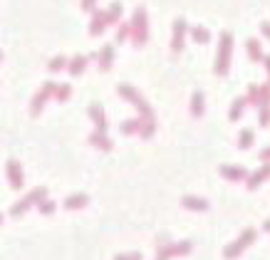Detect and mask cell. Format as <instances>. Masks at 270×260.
I'll list each match as a JSON object with an SVG mask.
<instances>
[{
	"label": "cell",
	"instance_id": "obj_1",
	"mask_svg": "<svg viewBox=\"0 0 270 260\" xmlns=\"http://www.w3.org/2000/svg\"><path fill=\"white\" fill-rule=\"evenodd\" d=\"M231 59H233V35L231 32H221L218 52H216V62H213V72L218 77H226L228 70H231Z\"/></svg>",
	"mask_w": 270,
	"mask_h": 260
},
{
	"label": "cell",
	"instance_id": "obj_2",
	"mask_svg": "<svg viewBox=\"0 0 270 260\" xmlns=\"http://www.w3.org/2000/svg\"><path fill=\"white\" fill-rule=\"evenodd\" d=\"M129 25H131V42H134L137 47H144L147 40H149V18H147V8H144V5H139V8L134 10Z\"/></svg>",
	"mask_w": 270,
	"mask_h": 260
},
{
	"label": "cell",
	"instance_id": "obj_3",
	"mask_svg": "<svg viewBox=\"0 0 270 260\" xmlns=\"http://www.w3.org/2000/svg\"><path fill=\"white\" fill-rule=\"evenodd\" d=\"M117 92H119V94L126 99V102H129V104H134V107H137V112H139V116H142V119H154V109H151L149 104L144 102V97H142L134 87L119 85V87H117Z\"/></svg>",
	"mask_w": 270,
	"mask_h": 260
},
{
	"label": "cell",
	"instance_id": "obj_4",
	"mask_svg": "<svg viewBox=\"0 0 270 260\" xmlns=\"http://www.w3.org/2000/svg\"><path fill=\"white\" fill-rule=\"evenodd\" d=\"M255 235H258V233H255V228H245V231L240 233V238H238V240H233L231 245H226L223 255H226L228 260L238 258L240 253H243V250H245V248H248V245H250L253 240H255Z\"/></svg>",
	"mask_w": 270,
	"mask_h": 260
},
{
	"label": "cell",
	"instance_id": "obj_5",
	"mask_svg": "<svg viewBox=\"0 0 270 260\" xmlns=\"http://www.w3.org/2000/svg\"><path fill=\"white\" fill-rule=\"evenodd\" d=\"M45 199H47V188H45V186H40V188L30 191V193H28V196H25L20 203H15V206L10 208V216H15V218H18V216H23L30 206H35V203H42Z\"/></svg>",
	"mask_w": 270,
	"mask_h": 260
},
{
	"label": "cell",
	"instance_id": "obj_6",
	"mask_svg": "<svg viewBox=\"0 0 270 260\" xmlns=\"http://www.w3.org/2000/svg\"><path fill=\"white\" fill-rule=\"evenodd\" d=\"M156 253L161 258H174V255H186L191 253V243L183 240V243H159L156 245Z\"/></svg>",
	"mask_w": 270,
	"mask_h": 260
},
{
	"label": "cell",
	"instance_id": "obj_7",
	"mask_svg": "<svg viewBox=\"0 0 270 260\" xmlns=\"http://www.w3.org/2000/svg\"><path fill=\"white\" fill-rule=\"evenodd\" d=\"M55 82H45L42 85V89L35 94V99H32V107H30V112L32 114H40L42 112V107H45V102L50 99V97H55Z\"/></svg>",
	"mask_w": 270,
	"mask_h": 260
},
{
	"label": "cell",
	"instance_id": "obj_8",
	"mask_svg": "<svg viewBox=\"0 0 270 260\" xmlns=\"http://www.w3.org/2000/svg\"><path fill=\"white\" fill-rule=\"evenodd\" d=\"M186 32H188V25H186V20H176L174 23V35H171V52H176L179 55L181 50H183V42H186Z\"/></svg>",
	"mask_w": 270,
	"mask_h": 260
},
{
	"label": "cell",
	"instance_id": "obj_9",
	"mask_svg": "<svg viewBox=\"0 0 270 260\" xmlns=\"http://www.w3.org/2000/svg\"><path fill=\"white\" fill-rule=\"evenodd\" d=\"M107 28H109V23H107V10H94V13H92V20H90V35H102Z\"/></svg>",
	"mask_w": 270,
	"mask_h": 260
},
{
	"label": "cell",
	"instance_id": "obj_10",
	"mask_svg": "<svg viewBox=\"0 0 270 260\" xmlns=\"http://www.w3.org/2000/svg\"><path fill=\"white\" fill-rule=\"evenodd\" d=\"M265 178H270V164H263L258 171L250 173V176H248V181H245V186H248L250 191H255V188H258V186L265 181Z\"/></svg>",
	"mask_w": 270,
	"mask_h": 260
},
{
	"label": "cell",
	"instance_id": "obj_11",
	"mask_svg": "<svg viewBox=\"0 0 270 260\" xmlns=\"http://www.w3.org/2000/svg\"><path fill=\"white\" fill-rule=\"evenodd\" d=\"M8 181H10L13 188H20L23 181H25V178H23V169H20V164H18L15 159L8 161Z\"/></svg>",
	"mask_w": 270,
	"mask_h": 260
},
{
	"label": "cell",
	"instance_id": "obj_12",
	"mask_svg": "<svg viewBox=\"0 0 270 260\" xmlns=\"http://www.w3.org/2000/svg\"><path fill=\"white\" fill-rule=\"evenodd\" d=\"M90 116L94 121V126H97V132H107V119H104V107L102 104H92Z\"/></svg>",
	"mask_w": 270,
	"mask_h": 260
},
{
	"label": "cell",
	"instance_id": "obj_13",
	"mask_svg": "<svg viewBox=\"0 0 270 260\" xmlns=\"http://www.w3.org/2000/svg\"><path fill=\"white\" fill-rule=\"evenodd\" d=\"M90 144L97 146V149H102V151H112V139L107 137V132H92L90 137Z\"/></svg>",
	"mask_w": 270,
	"mask_h": 260
},
{
	"label": "cell",
	"instance_id": "obj_14",
	"mask_svg": "<svg viewBox=\"0 0 270 260\" xmlns=\"http://www.w3.org/2000/svg\"><path fill=\"white\" fill-rule=\"evenodd\" d=\"M221 176L228 181H243V178H248V171L243 166H221Z\"/></svg>",
	"mask_w": 270,
	"mask_h": 260
},
{
	"label": "cell",
	"instance_id": "obj_15",
	"mask_svg": "<svg viewBox=\"0 0 270 260\" xmlns=\"http://www.w3.org/2000/svg\"><path fill=\"white\" fill-rule=\"evenodd\" d=\"M97 59H99L102 70H112V64H114V45H104Z\"/></svg>",
	"mask_w": 270,
	"mask_h": 260
},
{
	"label": "cell",
	"instance_id": "obj_16",
	"mask_svg": "<svg viewBox=\"0 0 270 260\" xmlns=\"http://www.w3.org/2000/svg\"><path fill=\"white\" fill-rule=\"evenodd\" d=\"M121 15H124V5L114 0V3L107 8V23H109V25H119V23H121Z\"/></svg>",
	"mask_w": 270,
	"mask_h": 260
},
{
	"label": "cell",
	"instance_id": "obj_17",
	"mask_svg": "<svg viewBox=\"0 0 270 260\" xmlns=\"http://www.w3.org/2000/svg\"><path fill=\"white\" fill-rule=\"evenodd\" d=\"M87 62L90 57H85V55H77L75 59H70V64H67V70H70V75L72 77H77V75H82L85 70H87Z\"/></svg>",
	"mask_w": 270,
	"mask_h": 260
},
{
	"label": "cell",
	"instance_id": "obj_18",
	"mask_svg": "<svg viewBox=\"0 0 270 260\" xmlns=\"http://www.w3.org/2000/svg\"><path fill=\"white\" fill-rule=\"evenodd\" d=\"M245 50H248V57L253 59V62H263V57H265L258 40H248V42H245Z\"/></svg>",
	"mask_w": 270,
	"mask_h": 260
},
{
	"label": "cell",
	"instance_id": "obj_19",
	"mask_svg": "<svg viewBox=\"0 0 270 260\" xmlns=\"http://www.w3.org/2000/svg\"><path fill=\"white\" fill-rule=\"evenodd\" d=\"M90 203V199H87V193H72L67 201H64V208H70V211H75V208H85Z\"/></svg>",
	"mask_w": 270,
	"mask_h": 260
},
{
	"label": "cell",
	"instance_id": "obj_20",
	"mask_svg": "<svg viewBox=\"0 0 270 260\" xmlns=\"http://www.w3.org/2000/svg\"><path fill=\"white\" fill-rule=\"evenodd\" d=\"M183 206L188 211H209V201H204L198 196H183Z\"/></svg>",
	"mask_w": 270,
	"mask_h": 260
},
{
	"label": "cell",
	"instance_id": "obj_21",
	"mask_svg": "<svg viewBox=\"0 0 270 260\" xmlns=\"http://www.w3.org/2000/svg\"><path fill=\"white\" fill-rule=\"evenodd\" d=\"M191 37H193V42H198V45L211 42V32L204 28V25H193V28H191Z\"/></svg>",
	"mask_w": 270,
	"mask_h": 260
},
{
	"label": "cell",
	"instance_id": "obj_22",
	"mask_svg": "<svg viewBox=\"0 0 270 260\" xmlns=\"http://www.w3.org/2000/svg\"><path fill=\"white\" fill-rule=\"evenodd\" d=\"M142 116H134V119H129V121H124L119 129H121V134H139V129H142Z\"/></svg>",
	"mask_w": 270,
	"mask_h": 260
},
{
	"label": "cell",
	"instance_id": "obj_23",
	"mask_svg": "<svg viewBox=\"0 0 270 260\" xmlns=\"http://www.w3.org/2000/svg\"><path fill=\"white\" fill-rule=\"evenodd\" d=\"M204 94L201 92H193V97H191V114L193 116H204Z\"/></svg>",
	"mask_w": 270,
	"mask_h": 260
},
{
	"label": "cell",
	"instance_id": "obj_24",
	"mask_svg": "<svg viewBox=\"0 0 270 260\" xmlns=\"http://www.w3.org/2000/svg\"><path fill=\"white\" fill-rule=\"evenodd\" d=\"M245 104H248V99H245V97H238V99L231 104V112H228V116H231L233 121H236V119H240V116H243V109H245Z\"/></svg>",
	"mask_w": 270,
	"mask_h": 260
},
{
	"label": "cell",
	"instance_id": "obj_25",
	"mask_svg": "<svg viewBox=\"0 0 270 260\" xmlns=\"http://www.w3.org/2000/svg\"><path fill=\"white\" fill-rule=\"evenodd\" d=\"M126 40H131V25L129 23H119L117 25V45L126 42Z\"/></svg>",
	"mask_w": 270,
	"mask_h": 260
},
{
	"label": "cell",
	"instance_id": "obj_26",
	"mask_svg": "<svg viewBox=\"0 0 270 260\" xmlns=\"http://www.w3.org/2000/svg\"><path fill=\"white\" fill-rule=\"evenodd\" d=\"M245 99H248V104H255V107H258V104H260V85L248 87V97H245Z\"/></svg>",
	"mask_w": 270,
	"mask_h": 260
},
{
	"label": "cell",
	"instance_id": "obj_27",
	"mask_svg": "<svg viewBox=\"0 0 270 260\" xmlns=\"http://www.w3.org/2000/svg\"><path fill=\"white\" fill-rule=\"evenodd\" d=\"M253 142H255V139H253V132H250V129H243V132H240V137H238V146H240V149H250V146H253Z\"/></svg>",
	"mask_w": 270,
	"mask_h": 260
},
{
	"label": "cell",
	"instance_id": "obj_28",
	"mask_svg": "<svg viewBox=\"0 0 270 260\" xmlns=\"http://www.w3.org/2000/svg\"><path fill=\"white\" fill-rule=\"evenodd\" d=\"M70 94H72V87L70 85H57L55 87V99H57V102H67Z\"/></svg>",
	"mask_w": 270,
	"mask_h": 260
},
{
	"label": "cell",
	"instance_id": "obj_29",
	"mask_svg": "<svg viewBox=\"0 0 270 260\" xmlns=\"http://www.w3.org/2000/svg\"><path fill=\"white\" fill-rule=\"evenodd\" d=\"M70 64V59L62 57V55H57L55 59H50V72H60V70H64Z\"/></svg>",
	"mask_w": 270,
	"mask_h": 260
},
{
	"label": "cell",
	"instance_id": "obj_30",
	"mask_svg": "<svg viewBox=\"0 0 270 260\" xmlns=\"http://www.w3.org/2000/svg\"><path fill=\"white\" fill-rule=\"evenodd\" d=\"M258 107H270V82L260 85V104Z\"/></svg>",
	"mask_w": 270,
	"mask_h": 260
},
{
	"label": "cell",
	"instance_id": "obj_31",
	"mask_svg": "<svg viewBox=\"0 0 270 260\" xmlns=\"http://www.w3.org/2000/svg\"><path fill=\"white\" fill-rule=\"evenodd\" d=\"M258 121H260V126H268V124H270V107H260Z\"/></svg>",
	"mask_w": 270,
	"mask_h": 260
},
{
	"label": "cell",
	"instance_id": "obj_32",
	"mask_svg": "<svg viewBox=\"0 0 270 260\" xmlns=\"http://www.w3.org/2000/svg\"><path fill=\"white\" fill-rule=\"evenodd\" d=\"M40 211H42L45 216H50V213L55 211V203H52V201H47V199H45V201L40 203Z\"/></svg>",
	"mask_w": 270,
	"mask_h": 260
},
{
	"label": "cell",
	"instance_id": "obj_33",
	"mask_svg": "<svg viewBox=\"0 0 270 260\" xmlns=\"http://www.w3.org/2000/svg\"><path fill=\"white\" fill-rule=\"evenodd\" d=\"M114 260H142V253H124V255H117Z\"/></svg>",
	"mask_w": 270,
	"mask_h": 260
},
{
	"label": "cell",
	"instance_id": "obj_34",
	"mask_svg": "<svg viewBox=\"0 0 270 260\" xmlns=\"http://www.w3.org/2000/svg\"><path fill=\"white\" fill-rule=\"evenodd\" d=\"M94 8H97V0H82V10H87V13H94Z\"/></svg>",
	"mask_w": 270,
	"mask_h": 260
},
{
	"label": "cell",
	"instance_id": "obj_35",
	"mask_svg": "<svg viewBox=\"0 0 270 260\" xmlns=\"http://www.w3.org/2000/svg\"><path fill=\"white\" fill-rule=\"evenodd\" d=\"M260 159H263V164H270V146L260 151Z\"/></svg>",
	"mask_w": 270,
	"mask_h": 260
},
{
	"label": "cell",
	"instance_id": "obj_36",
	"mask_svg": "<svg viewBox=\"0 0 270 260\" xmlns=\"http://www.w3.org/2000/svg\"><path fill=\"white\" fill-rule=\"evenodd\" d=\"M260 30H263V35L270 40V23H263V25H260Z\"/></svg>",
	"mask_w": 270,
	"mask_h": 260
},
{
	"label": "cell",
	"instance_id": "obj_37",
	"mask_svg": "<svg viewBox=\"0 0 270 260\" xmlns=\"http://www.w3.org/2000/svg\"><path fill=\"white\" fill-rule=\"evenodd\" d=\"M263 64H265V70H268V82H270V55L263 57Z\"/></svg>",
	"mask_w": 270,
	"mask_h": 260
},
{
	"label": "cell",
	"instance_id": "obj_38",
	"mask_svg": "<svg viewBox=\"0 0 270 260\" xmlns=\"http://www.w3.org/2000/svg\"><path fill=\"white\" fill-rule=\"evenodd\" d=\"M265 231H270V221H265Z\"/></svg>",
	"mask_w": 270,
	"mask_h": 260
},
{
	"label": "cell",
	"instance_id": "obj_39",
	"mask_svg": "<svg viewBox=\"0 0 270 260\" xmlns=\"http://www.w3.org/2000/svg\"><path fill=\"white\" fill-rule=\"evenodd\" d=\"M156 260H169V258H161V255H159V258H156Z\"/></svg>",
	"mask_w": 270,
	"mask_h": 260
},
{
	"label": "cell",
	"instance_id": "obj_40",
	"mask_svg": "<svg viewBox=\"0 0 270 260\" xmlns=\"http://www.w3.org/2000/svg\"><path fill=\"white\" fill-rule=\"evenodd\" d=\"M0 223H3V216H0Z\"/></svg>",
	"mask_w": 270,
	"mask_h": 260
},
{
	"label": "cell",
	"instance_id": "obj_41",
	"mask_svg": "<svg viewBox=\"0 0 270 260\" xmlns=\"http://www.w3.org/2000/svg\"><path fill=\"white\" fill-rule=\"evenodd\" d=\"M0 59H3V52H0Z\"/></svg>",
	"mask_w": 270,
	"mask_h": 260
}]
</instances>
